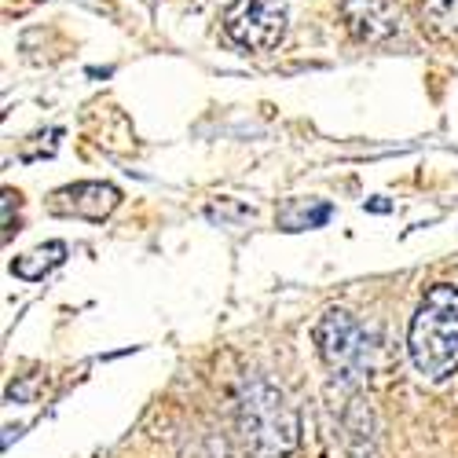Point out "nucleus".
Masks as SVG:
<instances>
[{
	"label": "nucleus",
	"mask_w": 458,
	"mask_h": 458,
	"mask_svg": "<svg viewBox=\"0 0 458 458\" xmlns=\"http://www.w3.org/2000/svg\"><path fill=\"white\" fill-rule=\"evenodd\" d=\"M239 426L253 458H290L297 447V411L272 381H250L239 396Z\"/></svg>",
	"instance_id": "f03ea898"
},
{
	"label": "nucleus",
	"mask_w": 458,
	"mask_h": 458,
	"mask_svg": "<svg viewBox=\"0 0 458 458\" xmlns=\"http://www.w3.org/2000/svg\"><path fill=\"white\" fill-rule=\"evenodd\" d=\"M422 12L440 30H458V0H422Z\"/></svg>",
	"instance_id": "1a4fd4ad"
},
{
	"label": "nucleus",
	"mask_w": 458,
	"mask_h": 458,
	"mask_svg": "<svg viewBox=\"0 0 458 458\" xmlns=\"http://www.w3.org/2000/svg\"><path fill=\"white\" fill-rule=\"evenodd\" d=\"M66 260V242H45V246H37L22 257L12 260V272L26 283H37V279H45L52 268H59V264Z\"/></svg>",
	"instance_id": "0eeeda50"
},
{
	"label": "nucleus",
	"mask_w": 458,
	"mask_h": 458,
	"mask_svg": "<svg viewBox=\"0 0 458 458\" xmlns=\"http://www.w3.org/2000/svg\"><path fill=\"white\" fill-rule=\"evenodd\" d=\"M220 22L239 48L272 52L286 37V4L283 0H232Z\"/></svg>",
	"instance_id": "20e7f679"
},
{
	"label": "nucleus",
	"mask_w": 458,
	"mask_h": 458,
	"mask_svg": "<svg viewBox=\"0 0 458 458\" xmlns=\"http://www.w3.org/2000/svg\"><path fill=\"white\" fill-rule=\"evenodd\" d=\"M15 199H19V195L8 187V191H4V239H12V202H15Z\"/></svg>",
	"instance_id": "9d476101"
},
{
	"label": "nucleus",
	"mask_w": 458,
	"mask_h": 458,
	"mask_svg": "<svg viewBox=\"0 0 458 458\" xmlns=\"http://www.w3.org/2000/svg\"><path fill=\"white\" fill-rule=\"evenodd\" d=\"M407 352L426 381H447L458 370V286L437 283L426 290L407 330Z\"/></svg>",
	"instance_id": "f257e3e1"
},
{
	"label": "nucleus",
	"mask_w": 458,
	"mask_h": 458,
	"mask_svg": "<svg viewBox=\"0 0 458 458\" xmlns=\"http://www.w3.org/2000/svg\"><path fill=\"white\" fill-rule=\"evenodd\" d=\"M341 19H345L349 33L367 45H389L403 26L389 0H341Z\"/></svg>",
	"instance_id": "423d86ee"
},
{
	"label": "nucleus",
	"mask_w": 458,
	"mask_h": 458,
	"mask_svg": "<svg viewBox=\"0 0 458 458\" xmlns=\"http://www.w3.org/2000/svg\"><path fill=\"white\" fill-rule=\"evenodd\" d=\"M327 220H330V206H316V209L309 213L301 202H293V206L279 216V224L286 227V232H304V227H319V224H327Z\"/></svg>",
	"instance_id": "6e6552de"
},
{
	"label": "nucleus",
	"mask_w": 458,
	"mask_h": 458,
	"mask_svg": "<svg viewBox=\"0 0 458 458\" xmlns=\"http://www.w3.org/2000/svg\"><path fill=\"white\" fill-rule=\"evenodd\" d=\"M316 345L323 363L334 370L341 386H360L370 370V341L363 327L345 312V309H330L316 323Z\"/></svg>",
	"instance_id": "7ed1b4c3"
},
{
	"label": "nucleus",
	"mask_w": 458,
	"mask_h": 458,
	"mask_svg": "<svg viewBox=\"0 0 458 458\" xmlns=\"http://www.w3.org/2000/svg\"><path fill=\"white\" fill-rule=\"evenodd\" d=\"M122 202V191L114 183H99V180H85V183H70L52 191L48 209L55 216H70V220H92L103 224Z\"/></svg>",
	"instance_id": "39448f33"
}]
</instances>
